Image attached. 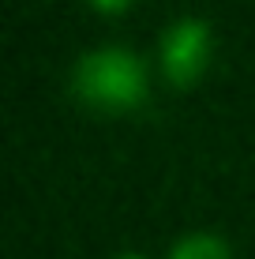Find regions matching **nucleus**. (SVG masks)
Here are the masks:
<instances>
[{"instance_id":"nucleus-4","label":"nucleus","mask_w":255,"mask_h":259,"mask_svg":"<svg viewBox=\"0 0 255 259\" xmlns=\"http://www.w3.org/2000/svg\"><path fill=\"white\" fill-rule=\"evenodd\" d=\"M86 4L98 8V12H105V15H117V12H124L131 0H86Z\"/></svg>"},{"instance_id":"nucleus-3","label":"nucleus","mask_w":255,"mask_h":259,"mask_svg":"<svg viewBox=\"0 0 255 259\" xmlns=\"http://www.w3.org/2000/svg\"><path fill=\"white\" fill-rule=\"evenodd\" d=\"M169 259H233V252L214 233H188L169 248Z\"/></svg>"},{"instance_id":"nucleus-1","label":"nucleus","mask_w":255,"mask_h":259,"mask_svg":"<svg viewBox=\"0 0 255 259\" xmlns=\"http://www.w3.org/2000/svg\"><path fill=\"white\" fill-rule=\"evenodd\" d=\"M72 91L83 105L101 113H131L150 94V75L128 46H98L75 60Z\"/></svg>"},{"instance_id":"nucleus-5","label":"nucleus","mask_w":255,"mask_h":259,"mask_svg":"<svg viewBox=\"0 0 255 259\" xmlns=\"http://www.w3.org/2000/svg\"><path fill=\"white\" fill-rule=\"evenodd\" d=\"M113 259H146V255H143V252H131V248H128V252H117Z\"/></svg>"},{"instance_id":"nucleus-2","label":"nucleus","mask_w":255,"mask_h":259,"mask_svg":"<svg viewBox=\"0 0 255 259\" xmlns=\"http://www.w3.org/2000/svg\"><path fill=\"white\" fill-rule=\"evenodd\" d=\"M210 57H214V34H210V23L199 15L169 23V30L158 41V64L173 87H191L207 71Z\"/></svg>"}]
</instances>
